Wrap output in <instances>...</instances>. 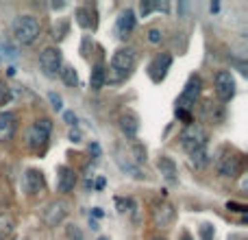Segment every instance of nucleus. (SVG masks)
Wrapping results in <instances>:
<instances>
[{
    "mask_svg": "<svg viewBox=\"0 0 248 240\" xmlns=\"http://www.w3.org/2000/svg\"><path fill=\"white\" fill-rule=\"evenodd\" d=\"M137 55L133 48H118L111 57L109 70H105V83H122L135 70Z\"/></svg>",
    "mask_w": 248,
    "mask_h": 240,
    "instance_id": "nucleus-1",
    "label": "nucleus"
},
{
    "mask_svg": "<svg viewBox=\"0 0 248 240\" xmlns=\"http://www.w3.org/2000/svg\"><path fill=\"white\" fill-rule=\"evenodd\" d=\"M214 164L220 177H237L242 171V153L231 146H220Z\"/></svg>",
    "mask_w": 248,
    "mask_h": 240,
    "instance_id": "nucleus-2",
    "label": "nucleus"
},
{
    "mask_svg": "<svg viewBox=\"0 0 248 240\" xmlns=\"http://www.w3.org/2000/svg\"><path fill=\"white\" fill-rule=\"evenodd\" d=\"M50 131H52V122L48 118L35 120V122L31 124L29 133H26V144H29V149L44 151L48 140H50Z\"/></svg>",
    "mask_w": 248,
    "mask_h": 240,
    "instance_id": "nucleus-3",
    "label": "nucleus"
},
{
    "mask_svg": "<svg viewBox=\"0 0 248 240\" xmlns=\"http://www.w3.org/2000/svg\"><path fill=\"white\" fill-rule=\"evenodd\" d=\"M181 146L187 151L189 155L198 153V151L207 149V133L201 124H187L181 131Z\"/></svg>",
    "mask_w": 248,
    "mask_h": 240,
    "instance_id": "nucleus-4",
    "label": "nucleus"
},
{
    "mask_svg": "<svg viewBox=\"0 0 248 240\" xmlns=\"http://www.w3.org/2000/svg\"><path fill=\"white\" fill-rule=\"evenodd\" d=\"M13 33H16L17 42L22 44H33L39 35V22L35 16H17L13 22Z\"/></svg>",
    "mask_w": 248,
    "mask_h": 240,
    "instance_id": "nucleus-5",
    "label": "nucleus"
},
{
    "mask_svg": "<svg viewBox=\"0 0 248 240\" xmlns=\"http://www.w3.org/2000/svg\"><path fill=\"white\" fill-rule=\"evenodd\" d=\"M201 79L194 74V77H189L187 79V83H185V87H183V92H181V96H179V101H176V112H192L194 107H196V103H198V96H201Z\"/></svg>",
    "mask_w": 248,
    "mask_h": 240,
    "instance_id": "nucleus-6",
    "label": "nucleus"
},
{
    "mask_svg": "<svg viewBox=\"0 0 248 240\" xmlns=\"http://www.w3.org/2000/svg\"><path fill=\"white\" fill-rule=\"evenodd\" d=\"M39 68L44 70L46 77H57V72L61 70V51L55 46H48L39 55Z\"/></svg>",
    "mask_w": 248,
    "mask_h": 240,
    "instance_id": "nucleus-7",
    "label": "nucleus"
},
{
    "mask_svg": "<svg viewBox=\"0 0 248 240\" xmlns=\"http://www.w3.org/2000/svg\"><path fill=\"white\" fill-rule=\"evenodd\" d=\"M170 66H172L170 52H159V55H155V59L150 61V66H148V77L153 79V83H161L163 79H166Z\"/></svg>",
    "mask_w": 248,
    "mask_h": 240,
    "instance_id": "nucleus-8",
    "label": "nucleus"
},
{
    "mask_svg": "<svg viewBox=\"0 0 248 240\" xmlns=\"http://www.w3.org/2000/svg\"><path fill=\"white\" fill-rule=\"evenodd\" d=\"M216 94H218V99L224 101V103L235 96V79H233L231 72H227V70L216 72Z\"/></svg>",
    "mask_w": 248,
    "mask_h": 240,
    "instance_id": "nucleus-9",
    "label": "nucleus"
},
{
    "mask_svg": "<svg viewBox=\"0 0 248 240\" xmlns=\"http://www.w3.org/2000/svg\"><path fill=\"white\" fill-rule=\"evenodd\" d=\"M70 212V206L65 201H50L46 206V210H44V221H46L48 227H57V225L63 223V219L68 216Z\"/></svg>",
    "mask_w": 248,
    "mask_h": 240,
    "instance_id": "nucleus-10",
    "label": "nucleus"
},
{
    "mask_svg": "<svg viewBox=\"0 0 248 240\" xmlns=\"http://www.w3.org/2000/svg\"><path fill=\"white\" fill-rule=\"evenodd\" d=\"M46 188V179H44V172L37 171V168H29L24 171L22 175V190L29 194H37V192H44Z\"/></svg>",
    "mask_w": 248,
    "mask_h": 240,
    "instance_id": "nucleus-11",
    "label": "nucleus"
},
{
    "mask_svg": "<svg viewBox=\"0 0 248 240\" xmlns=\"http://www.w3.org/2000/svg\"><path fill=\"white\" fill-rule=\"evenodd\" d=\"M74 17H77L78 26H83V29L94 31L96 26H98V13H96V9L92 7V4H83V7H78L77 11H74Z\"/></svg>",
    "mask_w": 248,
    "mask_h": 240,
    "instance_id": "nucleus-12",
    "label": "nucleus"
},
{
    "mask_svg": "<svg viewBox=\"0 0 248 240\" xmlns=\"http://www.w3.org/2000/svg\"><path fill=\"white\" fill-rule=\"evenodd\" d=\"M135 13H133V9H124V11H120V16H118L116 20V33L118 37H128V35L133 33V29H135Z\"/></svg>",
    "mask_w": 248,
    "mask_h": 240,
    "instance_id": "nucleus-13",
    "label": "nucleus"
},
{
    "mask_svg": "<svg viewBox=\"0 0 248 240\" xmlns=\"http://www.w3.org/2000/svg\"><path fill=\"white\" fill-rule=\"evenodd\" d=\"M57 172H59V175H57V190L63 194L72 192L74 186H77V172L68 166H59Z\"/></svg>",
    "mask_w": 248,
    "mask_h": 240,
    "instance_id": "nucleus-14",
    "label": "nucleus"
},
{
    "mask_svg": "<svg viewBox=\"0 0 248 240\" xmlns=\"http://www.w3.org/2000/svg\"><path fill=\"white\" fill-rule=\"evenodd\" d=\"M157 168H159L161 177L168 181V184H176V181H179V171H176V164L172 162L170 157L161 155V157H159V162H157Z\"/></svg>",
    "mask_w": 248,
    "mask_h": 240,
    "instance_id": "nucleus-15",
    "label": "nucleus"
},
{
    "mask_svg": "<svg viewBox=\"0 0 248 240\" xmlns=\"http://www.w3.org/2000/svg\"><path fill=\"white\" fill-rule=\"evenodd\" d=\"M153 216H155V223L161 225V227H166V225H170L172 219H174V207H172L170 203H161V206H155Z\"/></svg>",
    "mask_w": 248,
    "mask_h": 240,
    "instance_id": "nucleus-16",
    "label": "nucleus"
},
{
    "mask_svg": "<svg viewBox=\"0 0 248 240\" xmlns=\"http://www.w3.org/2000/svg\"><path fill=\"white\" fill-rule=\"evenodd\" d=\"M120 127H122V131L126 133V137H135V136H137V131H140V118H137L133 112L122 114V118H120Z\"/></svg>",
    "mask_w": 248,
    "mask_h": 240,
    "instance_id": "nucleus-17",
    "label": "nucleus"
},
{
    "mask_svg": "<svg viewBox=\"0 0 248 240\" xmlns=\"http://www.w3.org/2000/svg\"><path fill=\"white\" fill-rule=\"evenodd\" d=\"M16 131V116L11 112H0V137H11Z\"/></svg>",
    "mask_w": 248,
    "mask_h": 240,
    "instance_id": "nucleus-18",
    "label": "nucleus"
},
{
    "mask_svg": "<svg viewBox=\"0 0 248 240\" xmlns=\"http://www.w3.org/2000/svg\"><path fill=\"white\" fill-rule=\"evenodd\" d=\"M202 116L205 118H209L211 122H216V124H220L224 120V109H222V105H216V103H205L202 105Z\"/></svg>",
    "mask_w": 248,
    "mask_h": 240,
    "instance_id": "nucleus-19",
    "label": "nucleus"
},
{
    "mask_svg": "<svg viewBox=\"0 0 248 240\" xmlns=\"http://www.w3.org/2000/svg\"><path fill=\"white\" fill-rule=\"evenodd\" d=\"M116 162H118V166H120L124 172H128V175H131V177H135V179H144V175H141L140 166H137L135 162H131V159H128V157H122V155H118V157H116Z\"/></svg>",
    "mask_w": 248,
    "mask_h": 240,
    "instance_id": "nucleus-20",
    "label": "nucleus"
},
{
    "mask_svg": "<svg viewBox=\"0 0 248 240\" xmlns=\"http://www.w3.org/2000/svg\"><path fill=\"white\" fill-rule=\"evenodd\" d=\"M90 86H92V90H103V86H105V66L100 64H96L94 68H92V77H90Z\"/></svg>",
    "mask_w": 248,
    "mask_h": 240,
    "instance_id": "nucleus-21",
    "label": "nucleus"
},
{
    "mask_svg": "<svg viewBox=\"0 0 248 240\" xmlns=\"http://www.w3.org/2000/svg\"><path fill=\"white\" fill-rule=\"evenodd\" d=\"M13 229H16L13 216L7 214V212H2V214H0V240H7L13 234Z\"/></svg>",
    "mask_w": 248,
    "mask_h": 240,
    "instance_id": "nucleus-22",
    "label": "nucleus"
},
{
    "mask_svg": "<svg viewBox=\"0 0 248 240\" xmlns=\"http://www.w3.org/2000/svg\"><path fill=\"white\" fill-rule=\"evenodd\" d=\"M59 74H61V79H63V83H65V86L74 87V86H77V83H78V74H77V70H74L72 66H61Z\"/></svg>",
    "mask_w": 248,
    "mask_h": 240,
    "instance_id": "nucleus-23",
    "label": "nucleus"
},
{
    "mask_svg": "<svg viewBox=\"0 0 248 240\" xmlns=\"http://www.w3.org/2000/svg\"><path fill=\"white\" fill-rule=\"evenodd\" d=\"M11 87L7 86V83L0 79V107H4V105H9V101H11Z\"/></svg>",
    "mask_w": 248,
    "mask_h": 240,
    "instance_id": "nucleus-24",
    "label": "nucleus"
},
{
    "mask_svg": "<svg viewBox=\"0 0 248 240\" xmlns=\"http://www.w3.org/2000/svg\"><path fill=\"white\" fill-rule=\"evenodd\" d=\"M133 159H135L137 166H140L141 162H146V149L140 144V142H135V144H133Z\"/></svg>",
    "mask_w": 248,
    "mask_h": 240,
    "instance_id": "nucleus-25",
    "label": "nucleus"
},
{
    "mask_svg": "<svg viewBox=\"0 0 248 240\" xmlns=\"http://www.w3.org/2000/svg\"><path fill=\"white\" fill-rule=\"evenodd\" d=\"M0 52H2L4 59H16L17 57V51L9 42H0Z\"/></svg>",
    "mask_w": 248,
    "mask_h": 240,
    "instance_id": "nucleus-26",
    "label": "nucleus"
},
{
    "mask_svg": "<svg viewBox=\"0 0 248 240\" xmlns=\"http://www.w3.org/2000/svg\"><path fill=\"white\" fill-rule=\"evenodd\" d=\"M155 11V2H153V0H141V2H140V13H141V16H150V13H153Z\"/></svg>",
    "mask_w": 248,
    "mask_h": 240,
    "instance_id": "nucleus-27",
    "label": "nucleus"
},
{
    "mask_svg": "<svg viewBox=\"0 0 248 240\" xmlns=\"http://www.w3.org/2000/svg\"><path fill=\"white\" fill-rule=\"evenodd\" d=\"M214 234H216L214 225L205 223V225H202V227H201V238H202V240H214Z\"/></svg>",
    "mask_w": 248,
    "mask_h": 240,
    "instance_id": "nucleus-28",
    "label": "nucleus"
},
{
    "mask_svg": "<svg viewBox=\"0 0 248 240\" xmlns=\"http://www.w3.org/2000/svg\"><path fill=\"white\" fill-rule=\"evenodd\" d=\"M48 101H50V105H52V109H55V112H61V109H63L61 96H57L55 92H50V94H48Z\"/></svg>",
    "mask_w": 248,
    "mask_h": 240,
    "instance_id": "nucleus-29",
    "label": "nucleus"
},
{
    "mask_svg": "<svg viewBox=\"0 0 248 240\" xmlns=\"http://www.w3.org/2000/svg\"><path fill=\"white\" fill-rule=\"evenodd\" d=\"M148 42L150 44H159V42H161V31L155 29V26H153V29H148Z\"/></svg>",
    "mask_w": 248,
    "mask_h": 240,
    "instance_id": "nucleus-30",
    "label": "nucleus"
},
{
    "mask_svg": "<svg viewBox=\"0 0 248 240\" xmlns=\"http://www.w3.org/2000/svg\"><path fill=\"white\" fill-rule=\"evenodd\" d=\"M65 33H68V24H65V22H61V24L55 29V39H63Z\"/></svg>",
    "mask_w": 248,
    "mask_h": 240,
    "instance_id": "nucleus-31",
    "label": "nucleus"
},
{
    "mask_svg": "<svg viewBox=\"0 0 248 240\" xmlns=\"http://www.w3.org/2000/svg\"><path fill=\"white\" fill-rule=\"evenodd\" d=\"M68 236H70V240H83V234H81V229L78 227H68Z\"/></svg>",
    "mask_w": 248,
    "mask_h": 240,
    "instance_id": "nucleus-32",
    "label": "nucleus"
},
{
    "mask_svg": "<svg viewBox=\"0 0 248 240\" xmlns=\"http://www.w3.org/2000/svg\"><path fill=\"white\" fill-rule=\"evenodd\" d=\"M227 207H229V210H233V212H246L248 210L246 206H242V203H233V201H229Z\"/></svg>",
    "mask_w": 248,
    "mask_h": 240,
    "instance_id": "nucleus-33",
    "label": "nucleus"
},
{
    "mask_svg": "<svg viewBox=\"0 0 248 240\" xmlns=\"http://www.w3.org/2000/svg\"><path fill=\"white\" fill-rule=\"evenodd\" d=\"M63 118L68 124H77V114L74 112H63Z\"/></svg>",
    "mask_w": 248,
    "mask_h": 240,
    "instance_id": "nucleus-34",
    "label": "nucleus"
},
{
    "mask_svg": "<svg viewBox=\"0 0 248 240\" xmlns=\"http://www.w3.org/2000/svg\"><path fill=\"white\" fill-rule=\"evenodd\" d=\"M155 11H170V4L168 2H155Z\"/></svg>",
    "mask_w": 248,
    "mask_h": 240,
    "instance_id": "nucleus-35",
    "label": "nucleus"
},
{
    "mask_svg": "<svg viewBox=\"0 0 248 240\" xmlns=\"http://www.w3.org/2000/svg\"><path fill=\"white\" fill-rule=\"evenodd\" d=\"M70 140H72V142H81V133H78V131H70Z\"/></svg>",
    "mask_w": 248,
    "mask_h": 240,
    "instance_id": "nucleus-36",
    "label": "nucleus"
},
{
    "mask_svg": "<svg viewBox=\"0 0 248 240\" xmlns=\"http://www.w3.org/2000/svg\"><path fill=\"white\" fill-rule=\"evenodd\" d=\"M92 214H94L96 219H100V216H103V210H100V207H94V212H92Z\"/></svg>",
    "mask_w": 248,
    "mask_h": 240,
    "instance_id": "nucleus-37",
    "label": "nucleus"
},
{
    "mask_svg": "<svg viewBox=\"0 0 248 240\" xmlns=\"http://www.w3.org/2000/svg\"><path fill=\"white\" fill-rule=\"evenodd\" d=\"M179 240H194L192 236H189V234L187 232H183V234H181V236H179Z\"/></svg>",
    "mask_w": 248,
    "mask_h": 240,
    "instance_id": "nucleus-38",
    "label": "nucleus"
},
{
    "mask_svg": "<svg viewBox=\"0 0 248 240\" xmlns=\"http://www.w3.org/2000/svg\"><path fill=\"white\" fill-rule=\"evenodd\" d=\"M218 9H220V4H218V2H211V13H216Z\"/></svg>",
    "mask_w": 248,
    "mask_h": 240,
    "instance_id": "nucleus-39",
    "label": "nucleus"
},
{
    "mask_svg": "<svg viewBox=\"0 0 248 240\" xmlns=\"http://www.w3.org/2000/svg\"><path fill=\"white\" fill-rule=\"evenodd\" d=\"M65 4L63 2H52V9H63Z\"/></svg>",
    "mask_w": 248,
    "mask_h": 240,
    "instance_id": "nucleus-40",
    "label": "nucleus"
},
{
    "mask_svg": "<svg viewBox=\"0 0 248 240\" xmlns=\"http://www.w3.org/2000/svg\"><path fill=\"white\" fill-rule=\"evenodd\" d=\"M103 186H105V179H98V181H96V188H98V190L103 188Z\"/></svg>",
    "mask_w": 248,
    "mask_h": 240,
    "instance_id": "nucleus-41",
    "label": "nucleus"
},
{
    "mask_svg": "<svg viewBox=\"0 0 248 240\" xmlns=\"http://www.w3.org/2000/svg\"><path fill=\"white\" fill-rule=\"evenodd\" d=\"M16 240H29V238H16Z\"/></svg>",
    "mask_w": 248,
    "mask_h": 240,
    "instance_id": "nucleus-42",
    "label": "nucleus"
},
{
    "mask_svg": "<svg viewBox=\"0 0 248 240\" xmlns=\"http://www.w3.org/2000/svg\"><path fill=\"white\" fill-rule=\"evenodd\" d=\"M153 240H166V238H153Z\"/></svg>",
    "mask_w": 248,
    "mask_h": 240,
    "instance_id": "nucleus-43",
    "label": "nucleus"
},
{
    "mask_svg": "<svg viewBox=\"0 0 248 240\" xmlns=\"http://www.w3.org/2000/svg\"><path fill=\"white\" fill-rule=\"evenodd\" d=\"M98 240H107V238H98Z\"/></svg>",
    "mask_w": 248,
    "mask_h": 240,
    "instance_id": "nucleus-44",
    "label": "nucleus"
}]
</instances>
